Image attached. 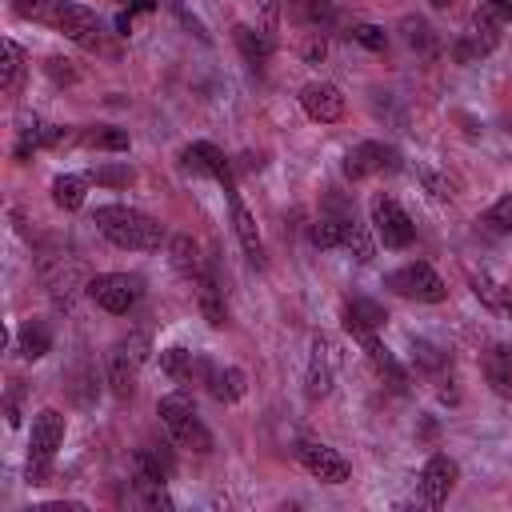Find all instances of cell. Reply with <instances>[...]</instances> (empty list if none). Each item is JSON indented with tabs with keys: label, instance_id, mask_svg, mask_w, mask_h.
I'll return each mask as SVG.
<instances>
[{
	"label": "cell",
	"instance_id": "6da1fadb",
	"mask_svg": "<svg viewBox=\"0 0 512 512\" xmlns=\"http://www.w3.org/2000/svg\"><path fill=\"white\" fill-rule=\"evenodd\" d=\"M12 12L32 20V24L56 28L60 36H68L72 44H80L88 52H96L104 44V20L84 4H72V0H12Z\"/></svg>",
	"mask_w": 512,
	"mask_h": 512
},
{
	"label": "cell",
	"instance_id": "7a4b0ae2",
	"mask_svg": "<svg viewBox=\"0 0 512 512\" xmlns=\"http://www.w3.org/2000/svg\"><path fill=\"white\" fill-rule=\"evenodd\" d=\"M92 224L104 240H112L116 248H132V252H156L168 240V232L156 216L128 208V204H100L92 212Z\"/></svg>",
	"mask_w": 512,
	"mask_h": 512
},
{
	"label": "cell",
	"instance_id": "3957f363",
	"mask_svg": "<svg viewBox=\"0 0 512 512\" xmlns=\"http://www.w3.org/2000/svg\"><path fill=\"white\" fill-rule=\"evenodd\" d=\"M156 416H160V424L168 428V436H172L180 448H192V452H208V448H212V436H208V428L200 424L196 404H192L188 392H168V396H160Z\"/></svg>",
	"mask_w": 512,
	"mask_h": 512
},
{
	"label": "cell",
	"instance_id": "277c9868",
	"mask_svg": "<svg viewBox=\"0 0 512 512\" xmlns=\"http://www.w3.org/2000/svg\"><path fill=\"white\" fill-rule=\"evenodd\" d=\"M60 444H64V416L56 408L36 412L32 436H28V484H48V472H52Z\"/></svg>",
	"mask_w": 512,
	"mask_h": 512
},
{
	"label": "cell",
	"instance_id": "5b68a950",
	"mask_svg": "<svg viewBox=\"0 0 512 512\" xmlns=\"http://www.w3.org/2000/svg\"><path fill=\"white\" fill-rule=\"evenodd\" d=\"M144 356H148V336H140V332H132V336H124V340H116V344L108 348L104 372H108V388H112V396L128 400V396L136 392Z\"/></svg>",
	"mask_w": 512,
	"mask_h": 512
},
{
	"label": "cell",
	"instance_id": "8992f818",
	"mask_svg": "<svg viewBox=\"0 0 512 512\" xmlns=\"http://www.w3.org/2000/svg\"><path fill=\"white\" fill-rule=\"evenodd\" d=\"M84 292L92 296V304H100L112 316H124L136 308V300L144 296V280L136 272H100L84 284Z\"/></svg>",
	"mask_w": 512,
	"mask_h": 512
},
{
	"label": "cell",
	"instance_id": "52a82bcc",
	"mask_svg": "<svg viewBox=\"0 0 512 512\" xmlns=\"http://www.w3.org/2000/svg\"><path fill=\"white\" fill-rule=\"evenodd\" d=\"M384 284H388L396 296H404V300H420V304H440V300L448 296V284H444V280L432 272V264H424V260H412V264L388 272Z\"/></svg>",
	"mask_w": 512,
	"mask_h": 512
},
{
	"label": "cell",
	"instance_id": "ba28073f",
	"mask_svg": "<svg viewBox=\"0 0 512 512\" xmlns=\"http://www.w3.org/2000/svg\"><path fill=\"white\" fill-rule=\"evenodd\" d=\"M372 232L384 248H408L416 240L412 216L392 196H372Z\"/></svg>",
	"mask_w": 512,
	"mask_h": 512
},
{
	"label": "cell",
	"instance_id": "9c48e42d",
	"mask_svg": "<svg viewBox=\"0 0 512 512\" xmlns=\"http://www.w3.org/2000/svg\"><path fill=\"white\" fill-rule=\"evenodd\" d=\"M180 160H184L188 172H200V176H212L216 184H224V196H228V200L240 196L236 176H232V164H228V156H224L216 144H208V140H192V144L180 152Z\"/></svg>",
	"mask_w": 512,
	"mask_h": 512
},
{
	"label": "cell",
	"instance_id": "30bf717a",
	"mask_svg": "<svg viewBox=\"0 0 512 512\" xmlns=\"http://www.w3.org/2000/svg\"><path fill=\"white\" fill-rule=\"evenodd\" d=\"M396 168H400L396 148H388V144H380V140H364V144L348 148V156H344V176H348V180H364V176L396 172Z\"/></svg>",
	"mask_w": 512,
	"mask_h": 512
},
{
	"label": "cell",
	"instance_id": "8fae6325",
	"mask_svg": "<svg viewBox=\"0 0 512 512\" xmlns=\"http://www.w3.org/2000/svg\"><path fill=\"white\" fill-rule=\"evenodd\" d=\"M296 460H300L316 480H324V484H344V480L352 476V464H348L336 448L316 444V440H300V444H296Z\"/></svg>",
	"mask_w": 512,
	"mask_h": 512
},
{
	"label": "cell",
	"instance_id": "7c38bea8",
	"mask_svg": "<svg viewBox=\"0 0 512 512\" xmlns=\"http://www.w3.org/2000/svg\"><path fill=\"white\" fill-rule=\"evenodd\" d=\"M496 44H500V24H496V12L484 4V8H476L472 32L452 48V56H456L460 64H468V60H476V56H488Z\"/></svg>",
	"mask_w": 512,
	"mask_h": 512
},
{
	"label": "cell",
	"instance_id": "4fadbf2b",
	"mask_svg": "<svg viewBox=\"0 0 512 512\" xmlns=\"http://www.w3.org/2000/svg\"><path fill=\"white\" fill-rule=\"evenodd\" d=\"M456 476H460V468H456V460H448V456H428V464L420 468V500L428 504V508H440L444 500H448V492H452V484H456Z\"/></svg>",
	"mask_w": 512,
	"mask_h": 512
},
{
	"label": "cell",
	"instance_id": "5bb4252c",
	"mask_svg": "<svg viewBox=\"0 0 512 512\" xmlns=\"http://www.w3.org/2000/svg\"><path fill=\"white\" fill-rule=\"evenodd\" d=\"M300 108H304L316 124H332V120L344 116V96H340L336 84H328V80H312V84L300 88Z\"/></svg>",
	"mask_w": 512,
	"mask_h": 512
},
{
	"label": "cell",
	"instance_id": "9a60e30c",
	"mask_svg": "<svg viewBox=\"0 0 512 512\" xmlns=\"http://www.w3.org/2000/svg\"><path fill=\"white\" fill-rule=\"evenodd\" d=\"M196 376L208 384V392H212L220 404H236V400L244 396V384H248L240 368H232V364H228V368H220V364H212L208 356H200V360H196Z\"/></svg>",
	"mask_w": 512,
	"mask_h": 512
},
{
	"label": "cell",
	"instance_id": "2e32d148",
	"mask_svg": "<svg viewBox=\"0 0 512 512\" xmlns=\"http://www.w3.org/2000/svg\"><path fill=\"white\" fill-rule=\"evenodd\" d=\"M332 372H336V348L328 336L312 340V360H308V396L320 400L332 388Z\"/></svg>",
	"mask_w": 512,
	"mask_h": 512
},
{
	"label": "cell",
	"instance_id": "e0dca14e",
	"mask_svg": "<svg viewBox=\"0 0 512 512\" xmlns=\"http://www.w3.org/2000/svg\"><path fill=\"white\" fill-rule=\"evenodd\" d=\"M232 40H236L240 56L248 60V68H252V72H264L268 56H272V36H268V32H260V28L236 24V28H232Z\"/></svg>",
	"mask_w": 512,
	"mask_h": 512
},
{
	"label": "cell",
	"instance_id": "ac0fdd59",
	"mask_svg": "<svg viewBox=\"0 0 512 512\" xmlns=\"http://www.w3.org/2000/svg\"><path fill=\"white\" fill-rule=\"evenodd\" d=\"M228 204H232V224H236V236H240L244 256H248L256 268H264V244H260V232H256V216L244 208L240 196H232Z\"/></svg>",
	"mask_w": 512,
	"mask_h": 512
},
{
	"label": "cell",
	"instance_id": "d6986e66",
	"mask_svg": "<svg viewBox=\"0 0 512 512\" xmlns=\"http://www.w3.org/2000/svg\"><path fill=\"white\" fill-rule=\"evenodd\" d=\"M484 376L496 396L512 400V344H492L484 352Z\"/></svg>",
	"mask_w": 512,
	"mask_h": 512
},
{
	"label": "cell",
	"instance_id": "ffe728a7",
	"mask_svg": "<svg viewBox=\"0 0 512 512\" xmlns=\"http://www.w3.org/2000/svg\"><path fill=\"white\" fill-rule=\"evenodd\" d=\"M388 320V312L376 304V300H364V296H352L348 304H344V328L352 332V336H364V332H376L380 324Z\"/></svg>",
	"mask_w": 512,
	"mask_h": 512
},
{
	"label": "cell",
	"instance_id": "44dd1931",
	"mask_svg": "<svg viewBox=\"0 0 512 512\" xmlns=\"http://www.w3.org/2000/svg\"><path fill=\"white\" fill-rule=\"evenodd\" d=\"M168 264L188 276V280H200L204 276V264H200V248L192 236H168Z\"/></svg>",
	"mask_w": 512,
	"mask_h": 512
},
{
	"label": "cell",
	"instance_id": "7402d4cb",
	"mask_svg": "<svg viewBox=\"0 0 512 512\" xmlns=\"http://www.w3.org/2000/svg\"><path fill=\"white\" fill-rule=\"evenodd\" d=\"M356 340L364 344V352H368V360L380 368V376H388L396 388H404V368H400V360H396V356L384 348V340H380L376 332H364V336H356Z\"/></svg>",
	"mask_w": 512,
	"mask_h": 512
},
{
	"label": "cell",
	"instance_id": "603a6c76",
	"mask_svg": "<svg viewBox=\"0 0 512 512\" xmlns=\"http://www.w3.org/2000/svg\"><path fill=\"white\" fill-rule=\"evenodd\" d=\"M16 344H20V356L24 360H40L52 348V328L44 320H24L20 332H16Z\"/></svg>",
	"mask_w": 512,
	"mask_h": 512
},
{
	"label": "cell",
	"instance_id": "cb8c5ba5",
	"mask_svg": "<svg viewBox=\"0 0 512 512\" xmlns=\"http://www.w3.org/2000/svg\"><path fill=\"white\" fill-rule=\"evenodd\" d=\"M84 196H88V176H72V172H64V176L52 180V200H56V208L76 212V208L84 204Z\"/></svg>",
	"mask_w": 512,
	"mask_h": 512
},
{
	"label": "cell",
	"instance_id": "d4e9b609",
	"mask_svg": "<svg viewBox=\"0 0 512 512\" xmlns=\"http://www.w3.org/2000/svg\"><path fill=\"white\" fill-rule=\"evenodd\" d=\"M348 216H352V212H328V216H320L316 228H312V244H316V248H344Z\"/></svg>",
	"mask_w": 512,
	"mask_h": 512
},
{
	"label": "cell",
	"instance_id": "484cf974",
	"mask_svg": "<svg viewBox=\"0 0 512 512\" xmlns=\"http://www.w3.org/2000/svg\"><path fill=\"white\" fill-rule=\"evenodd\" d=\"M196 360H200V356H192L188 348H164V352H160V368H164V376H172L176 384H188V380L196 376Z\"/></svg>",
	"mask_w": 512,
	"mask_h": 512
},
{
	"label": "cell",
	"instance_id": "4316f807",
	"mask_svg": "<svg viewBox=\"0 0 512 512\" xmlns=\"http://www.w3.org/2000/svg\"><path fill=\"white\" fill-rule=\"evenodd\" d=\"M20 76H24V48H20L16 40H4V64H0V84H4V92H16Z\"/></svg>",
	"mask_w": 512,
	"mask_h": 512
},
{
	"label": "cell",
	"instance_id": "83f0119b",
	"mask_svg": "<svg viewBox=\"0 0 512 512\" xmlns=\"http://www.w3.org/2000/svg\"><path fill=\"white\" fill-rule=\"evenodd\" d=\"M84 144L88 148H104V152H124L128 148V132L112 128V124H96V128L84 132Z\"/></svg>",
	"mask_w": 512,
	"mask_h": 512
},
{
	"label": "cell",
	"instance_id": "f1b7e54d",
	"mask_svg": "<svg viewBox=\"0 0 512 512\" xmlns=\"http://www.w3.org/2000/svg\"><path fill=\"white\" fill-rule=\"evenodd\" d=\"M344 248H352V252H356V260H372V236H368V228H364L356 216H348Z\"/></svg>",
	"mask_w": 512,
	"mask_h": 512
},
{
	"label": "cell",
	"instance_id": "f546056e",
	"mask_svg": "<svg viewBox=\"0 0 512 512\" xmlns=\"http://www.w3.org/2000/svg\"><path fill=\"white\" fill-rule=\"evenodd\" d=\"M132 168L128 164H100V168H92L88 172V180H96V184H108V188H124V184H132Z\"/></svg>",
	"mask_w": 512,
	"mask_h": 512
},
{
	"label": "cell",
	"instance_id": "4dcf8cb0",
	"mask_svg": "<svg viewBox=\"0 0 512 512\" xmlns=\"http://www.w3.org/2000/svg\"><path fill=\"white\" fill-rule=\"evenodd\" d=\"M348 40H356V44H364V48H372V52H384V44H388L384 28H376V24H352V28H348Z\"/></svg>",
	"mask_w": 512,
	"mask_h": 512
},
{
	"label": "cell",
	"instance_id": "1f68e13d",
	"mask_svg": "<svg viewBox=\"0 0 512 512\" xmlns=\"http://www.w3.org/2000/svg\"><path fill=\"white\" fill-rule=\"evenodd\" d=\"M484 224H492L496 232H512V192H508V196H500V200L488 208Z\"/></svg>",
	"mask_w": 512,
	"mask_h": 512
},
{
	"label": "cell",
	"instance_id": "d6a6232c",
	"mask_svg": "<svg viewBox=\"0 0 512 512\" xmlns=\"http://www.w3.org/2000/svg\"><path fill=\"white\" fill-rule=\"evenodd\" d=\"M404 32H408V44L412 48H424V52H432V28L424 24V20H404Z\"/></svg>",
	"mask_w": 512,
	"mask_h": 512
},
{
	"label": "cell",
	"instance_id": "836d02e7",
	"mask_svg": "<svg viewBox=\"0 0 512 512\" xmlns=\"http://www.w3.org/2000/svg\"><path fill=\"white\" fill-rule=\"evenodd\" d=\"M164 4H168V8H172V12L180 16V24H184V28H192V32L200 36V40H208V32H204V24H200V20H196V16H192V12L184 8V0H164Z\"/></svg>",
	"mask_w": 512,
	"mask_h": 512
},
{
	"label": "cell",
	"instance_id": "e575fe53",
	"mask_svg": "<svg viewBox=\"0 0 512 512\" xmlns=\"http://www.w3.org/2000/svg\"><path fill=\"white\" fill-rule=\"evenodd\" d=\"M420 180L428 184V192H432L436 200H448V196H452V188H448V184H444V180H440L436 172H428V168H420Z\"/></svg>",
	"mask_w": 512,
	"mask_h": 512
},
{
	"label": "cell",
	"instance_id": "d590c367",
	"mask_svg": "<svg viewBox=\"0 0 512 512\" xmlns=\"http://www.w3.org/2000/svg\"><path fill=\"white\" fill-rule=\"evenodd\" d=\"M324 52H328V44H324V40H320V32H316V36L304 44V60H308V64H320V60H324Z\"/></svg>",
	"mask_w": 512,
	"mask_h": 512
},
{
	"label": "cell",
	"instance_id": "8d00e7d4",
	"mask_svg": "<svg viewBox=\"0 0 512 512\" xmlns=\"http://www.w3.org/2000/svg\"><path fill=\"white\" fill-rule=\"evenodd\" d=\"M260 4H264V32L276 36V8H280V4H276V0H260Z\"/></svg>",
	"mask_w": 512,
	"mask_h": 512
},
{
	"label": "cell",
	"instance_id": "74e56055",
	"mask_svg": "<svg viewBox=\"0 0 512 512\" xmlns=\"http://www.w3.org/2000/svg\"><path fill=\"white\" fill-rule=\"evenodd\" d=\"M488 8H492L496 16H504V20H512V0H488Z\"/></svg>",
	"mask_w": 512,
	"mask_h": 512
},
{
	"label": "cell",
	"instance_id": "f35d334b",
	"mask_svg": "<svg viewBox=\"0 0 512 512\" xmlns=\"http://www.w3.org/2000/svg\"><path fill=\"white\" fill-rule=\"evenodd\" d=\"M500 304H504V308H508V316H512V280L500 288Z\"/></svg>",
	"mask_w": 512,
	"mask_h": 512
},
{
	"label": "cell",
	"instance_id": "ab89813d",
	"mask_svg": "<svg viewBox=\"0 0 512 512\" xmlns=\"http://www.w3.org/2000/svg\"><path fill=\"white\" fill-rule=\"evenodd\" d=\"M428 4H432V8H448L452 0H428Z\"/></svg>",
	"mask_w": 512,
	"mask_h": 512
}]
</instances>
